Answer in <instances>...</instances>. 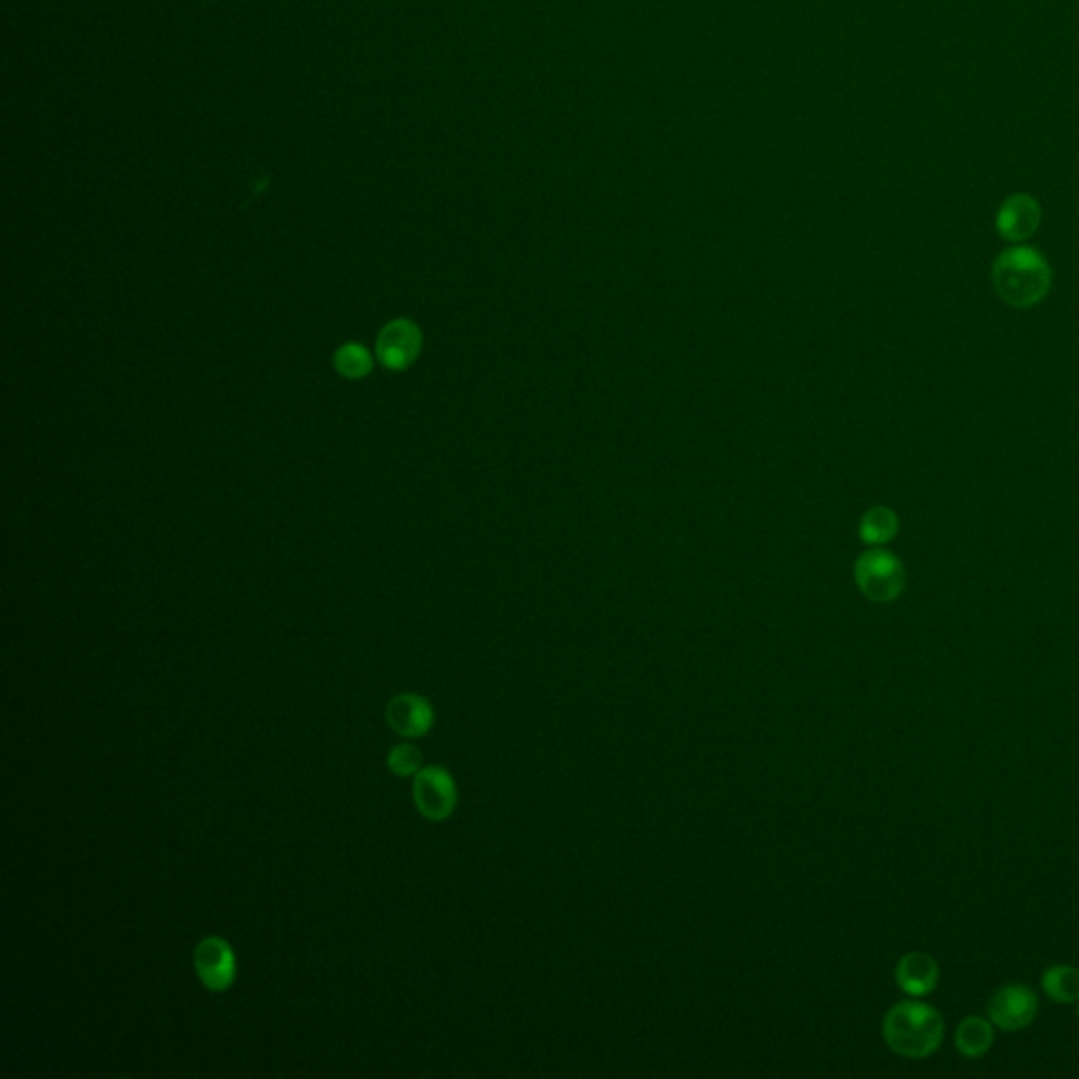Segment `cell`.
<instances>
[{
	"instance_id": "1",
	"label": "cell",
	"mask_w": 1079,
	"mask_h": 1079,
	"mask_svg": "<svg viewBox=\"0 0 1079 1079\" xmlns=\"http://www.w3.org/2000/svg\"><path fill=\"white\" fill-rule=\"evenodd\" d=\"M888 1048L905 1059H928L945 1038V1018L935 1006L905 999L893 1006L881 1025Z\"/></svg>"
},
{
	"instance_id": "2",
	"label": "cell",
	"mask_w": 1079,
	"mask_h": 1079,
	"mask_svg": "<svg viewBox=\"0 0 1079 1079\" xmlns=\"http://www.w3.org/2000/svg\"><path fill=\"white\" fill-rule=\"evenodd\" d=\"M1050 285L1052 270L1038 250L1017 245L997 255L994 288L1006 304L1015 309H1031L1048 295Z\"/></svg>"
},
{
	"instance_id": "3",
	"label": "cell",
	"mask_w": 1079,
	"mask_h": 1079,
	"mask_svg": "<svg viewBox=\"0 0 1079 1079\" xmlns=\"http://www.w3.org/2000/svg\"><path fill=\"white\" fill-rule=\"evenodd\" d=\"M854 578L860 593L875 603L898 599L907 586L902 561L884 548H869L854 565Z\"/></svg>"
},
{
	"instance_id": "4",
	"label": "cell",
	"mask_w": 1079,
	"mask_h": 1079,
	"mask_svg": "<svg viewBox=\"0 0 1079 1079\" xmlns=\"http://www.w3.org/2000/svg\"><path fill=\"white\" fill-rule=\"evenodd\" d=\"M1039 999L1027 985H1006L989 999V1018L997 1029L1017 1033L1027 1029L1038 1017Z\"/></svg>"
},
{
	"instance_id": "5",
	"label": "cell",
	"mask_w": 1079,
	"mask_h": 1079,
	"mask_svg": "<svg viewBox=\"0 0 1079 1079\" xmlns=\"http://www.w3.org/2000/svg\"><path fill=\"white\" fill-rule=\"evenodd\" d=\"M415 806L420 814L431 820H443L452 816L457 804V789L452 774L438 766L422 768L415 774Z\"/></svg>"
},
{
	"instance_id": "6",
	"label": "cell",
	"mask_w": 1079,
	"mask_h": 1079,
	"mask_svg": "<svg viewBox=\"0 0 1079 1079\" xmlns=\"http://www.w3.org/2000/svg\"><path fill=\"white\" fill-rule=\"evenodd\" d=\"M194 968L211 991H224L234 982L236 959L224 938L209 936L199 942L194 951Z\"/></svg>"
},
{
	"instance_id": "7",
	"label": "cell",
	"mask_w": 1079,
	"mask_h": 1079,
	"mask_svg": "<svg viewBox=\"0 0 1079 1079\" xmlns=\"http://www.w3.org/2000/svg\"><path fill=\"white\" fill-rule=\"evenodd\" d=\"M1041 224V205L1031 194L1018 192L1008 196L997 209L996 229L1001 239L1022 243L1038 232Z\"/></svg>"
},
{
	"instance_id": "8",
	"label": "cell",
	"mask_w": 1079,
	"mask_h": 1079,
	"mask_svg": "<svg viewBox=\"0 0 1079 1079\" xmlns=\"http://www.w3.org/2000/svg\"><path fill=\"white\" fill-rule=\"evenodd\" d=\"M422 351V333L417 325L399 319L386 325L377 337V356L389 370H407Z\"/></svg>"
},
{
	"instance_id": "9",
	"label": "cell",
	"mask_w": 1079,
	"mask_h": 1079,
	"mask_svg": "<svg viewBox=\"0 0 1079 1079\" xmlns=\"http://www.w3.org/2000/svg\"><path fill=\"white\" fill-rule=\"evenodd\" d=\"M386 722L405 738L424 736L435 722L433 706L417 694H401L386 706Z\"/></svg>"
},
{
	"instance_id": "10",
	"label": "cell",
	"mask_w": 1079,
	"mask_h": 1079,
	"mask_svg": "<svg viewBox=\"0 0 1079 1079\" xmlns=\"http://www.w3.org/2000/svg\"><path fill=\"white\" fill-rule=\"evenodd\" d=\"M894 976H896V985L907 996L926 997L938 987L940 968L932 955L911 951L900 957Z\"/></svg>"
},
{
	"instance_id": "11",
	"label": "cell",
	"mask_w": 1079,
	"mask_h": 1079,
	"mask_svg": "<svg viewBox=\"0 0 1079 1079\" xmlns=\"http://www.w3.org/2000/svg\"><path fill=\"white\" fill-rule=\"evenodd\" d=\"M996 1039V1025L991 1018H964L955 1029V1048L968 1059L985 1057Z\"/></svg>"
},
{
	"instance_id": "12",
	"label": "cell",
	"mask_w": 1079,
	"mask_h": 1079,
	"mask_svg": "<svg viewBox=\"0 0 1079 1079\" xmlns=\"http://www.w3.org/2000/svg\"><path fill=\"white\" fill-rule=\"evenodd\" d=\"M1041 989L1057 1004H1076L1079 1001L1078 968L1067 964L1050 966L1041 976Z\"/></svg>"
},
{
	"instance_id": "13",
	"label": "cell",
	"mask_w": 1079,
	"mask_h": 1079,
	"mask_svg": "<svg viewBox=\"0 0 1079 1079\" xmlns=\"http://www.w3.org/2000/svg\"><path fill=\"white\" fill-rule=\"evenodd\" d=\"M898 517L888 506H873L860 521V538L871 546L888 544L898 534Z\"/></svg>"
},
{
	"instance_id": "14",
	"label": "cell",
	"mask_w": 1079,
	"mask_h": 1079,
	"mask_svg": "<svg viewBox=\"0 0 1079 1079\" xmlns=\"http://www.w3.org/2000/svg\"><path fill=\"white\" fill-rule=\"evenodd\" d=\"M335 367L346 377H363L372 370V356L359 344H346L335 353Z\"/></svg>"
},
{
	"instance_id": "15",
	"label": "cell",
	"mask_w": 1079,
	"mask_h": 1079,
	"mask_svg": "<svg viewBox=\"0 0 1079 1079\" xmlns=\"http://www.w3.org/2000/svg\"><path fill=\"white\" fill-rule=\"evenodd\" d=\"M422 762H424V755L414 745H396L389 753V768L393 769L396 776H401V778L417 774L422 769Z\"/></svg>"
},
{
	"instance_id": "16",
	"label": "cell",
	"mask_w": 1079,
	"mask_h": 1079,
	"mask_svg": "<svg viewBox=\"0 0 1079 1079\" xmlns=\"http://www.w3.org/2000/svg\"><path fill=\"white\" fill-rule=\"evenodd\" d=\"M1078 1018H1079V1010H1078Z\"/></svg>"
}]
</instances>
